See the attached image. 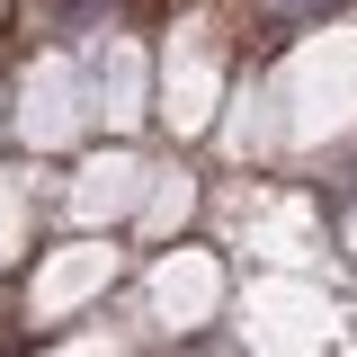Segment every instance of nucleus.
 <instances>
[{
    "label": "nucleus",
    "instance_id": "1",
    "mask_svg": "<svg viewBox=\"0 0 357 357\" xmlns=\"http://www.w3.org/2000/svg\"><path fill=\"white\" fill-rule=\"evenodd\" d=\"M259 9H277V18H312V9H331V0H259Z\"/></svg>",
    "mask_w": 357,
    "mask_h": 357
}]
</instances>
